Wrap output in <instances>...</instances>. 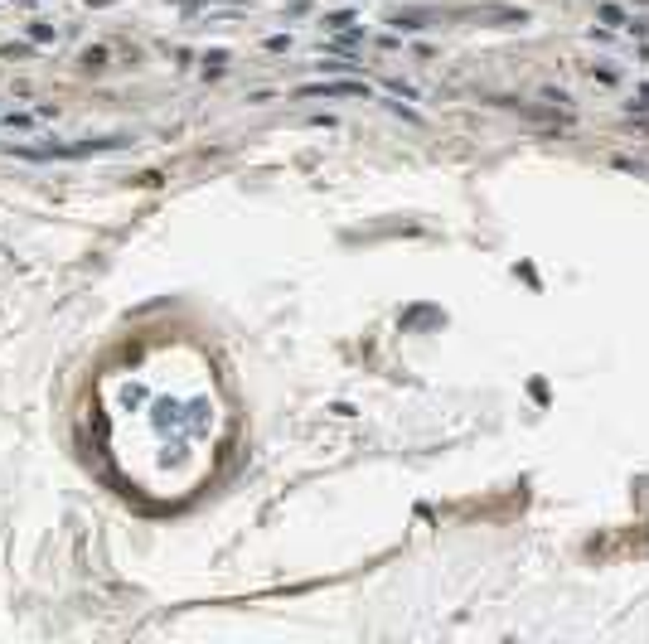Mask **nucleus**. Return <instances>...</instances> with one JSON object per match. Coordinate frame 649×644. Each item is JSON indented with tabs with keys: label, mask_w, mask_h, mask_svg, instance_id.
Instances as JSON below:
<instances>
[{
	"label": "nucleus",
	"mask_w": 649,
	"mask_h": 644,
	"mask_svg": "<svg viewBox=\"0 0 649 644\" xmlns=\"http://www.w3.org/2000/svg\"><path fill=\"white\" fill-rule=\"evenodd\" d=\"M300 97H369L364 82H310L300 87Z\"/></svg>",
	"instance_id": "obj_1"
},
{
	"label": "nucleus",
	"mask_w": 649,
	"mask_h": 644,
	"mask_svg": "<svg viewBox=\"0 0 649 644\" xmlns=\"http://www.w3.org/2000/svg\"><path fill=\"white\" fill-rule=\"evenodd\" d=\"M601 20H606V25H621V5H601Z\"/></svg>",
	"instance_id": "obj_2"
},
{
	"label": "nucleus",
	"mask_w": 649,
	"mask_h": 644,
	"mask_svg": "<svg viewBox=\"0 0 649 644\" xmlns=\"http://www.w3.org/2000/svg\"><path fill=\"white\" fill-rule=\"evenodd\" d=\"M640 107H649V82H645V87H640Z\"/></svg>",
	"instance_id": "obj_3"
}]
</instances>
